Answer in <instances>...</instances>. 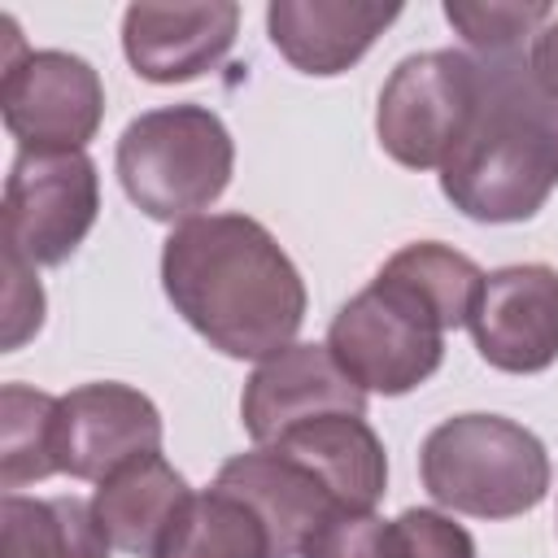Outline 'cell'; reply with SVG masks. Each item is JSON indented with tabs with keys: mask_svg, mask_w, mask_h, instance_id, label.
<instances>
[{
	"mask_svg": "<svg viewBox=\"0 0 558 558\" xmlns=\"http://www.w3.org/2000/svg\"><path fill=\"white\" fill-rule=\"evenodd\" d=\"M44 327V288L35 279V266L4 244V353L22 349Z\"/></svg>",
	"mask_w": 558,
	"mask_h": 558,
	"instance_id": "7402d4cb",
	"label": "cell"
},
{
	"mask_svg": "<svg viewBox=\"0 0 558 558\" xmlns=\"http://www.w3.org/2000/svg\"><path fill=\"white\" fill-rule=\"evenodd\" d=\"M100 174L87 153H17L4 179V244L61 266L96 227Z\"/></svg>",
	"mask_w": 558,
	"mask_h": 558,
	"instance_id": "ba28073f",
	"label": "cell"
},
{
	"mask_svg": "<svg viewBox=\"0 0 558 558\" xmlns=\"http://www.w3.org/2000/svg\"><path fill=\"white\" fill-rule=\"evenodd\" d=\"M113 166L140 214L153 222H187L227 192L235 144L214 109L161 105L126 122Z\"/></svg>",
	"mask_w": 558,
	"mask_h": 558,
	"instance_id": "5b68a950",
	"label": "cell"
},
{
	"mask_svg": "<svg viewBox=\"0 0 558 558\" xmlns=\"http://www.w3.org/2000/svg\"><path fill=\"white\" fill-rule=\"evenodd\" d=\"M153 558H275L262 514L227 488L192 493Z\"/></svg>",
	"mask_w": 558,
	"mask_h": 558,
	"instance_id": "ac0fdd59",
	"label": "cell"
},
{
	"mask_svg": "<svg viewBox=\"0 0 558 558\" xmlns=\"http://www.w3.org/2000/svg\"><path fill=\"white\" fill-rule=\"evenodd\" d=\"M283 453L305 462L340 501V510H375L388 484V458L384 440L362 414H318L310 423H296L279 440Z\"/></svg>",
	"mask_w": 558,
	"mask_h": 558,
	"instance_id": "9a60e30c",
	"label": "cell"
},
{
	"mask_svg": "<svg viewBox=\"0 0 558 558\" xmlns=\"http://www.w3.org/2000/svg\"><path fill=\"white\" fill-rule=\"evenodd\" d=\"M301 558H405L397 519L375 510H336L301 549Z\"/></svg>",
	"mask_w": 558,
	"mask_h": 558,
	"instance_id": "44dd1931",
	"label": "cell"
},
{
	"mask_svg": "<svg viewBox=\"0 0 558 558\" xmlns=\"http://www.w3.org/2000/svg\"><path fill=\"white\" fill-rule=\"evenodd\" d=\"M0 78V113L22 153H83L105 118V87L92 61L61 48H26L13 17Z\"/></svg>",
	"mask_w": 558,
	"mask_h": 558,
	"instance_id": "52a82bcc",
	"label": "cell"
},
{
	"mask_svg": "<svg viewBox=\"0 0 558 558\" xmlns=\"http://www.w3.org/2000/svg\"><path fill=\"white\" fill-rule=\"evenodd\" d=\"M418 475L436 506L471 519H514L545 501L554 466L545 445L501 414H453L427 432Z\"/></svg>",
	"mask_w": 558,
	"mask_h": 558,
	"instance_id": "277c9868",
	"label": "cell"
},
{
	"mask_svg": "<svg viewBox=\"0 0 558 558\" xmlns=\"http://www.w3.org/2000/svg\"><path fill=\"white\" fill-rule=\"evenodd\" d=\"M480 283L484 270L466 253L436 240L405 244L336 310L327 349L362 392H414L440 371L445 331L466 327Z\"/></svg>",
	"mask_w": 558,
	"mask_h": 558,
	"instance_id": "7a4b0ae2",
	"label": "cell"
},
{
	"mask_svg": "<svg viewBox=\"0 0 558 558\" xmlns=\"http://www.w3.org/2000/svg\"><path fill=\"white\" fill-rule=\"evenodd\" d=\"M240 31V4H131L122 13V52L148 83H187L214 70Z\"/></svg>",
	"mask_w": 558,
	"mask_h": 558,
	"instance_id": "7c38bea8",
	"label": "cell"
},
{
	"mask_svg": "<svg viewBox=\"0 0 558 558\" xmlns=\"http://www.w3.org/2000/svg\"><path fill=\"white\" fill-rule=\"evenodd\" d=\"M214 484L235 493L262 514L275 541V558H301L305 541L340 510L331 488L279 445H257L248 453L227 458Z\"/></svg>",
	"mask_w": 558,
	"mask_h": 558,
	"instance_id": "4fadbf2b",
	"label": "cell"
},
{
	"mask_svg": "<svg viewBox=\"0 0 558 558\" xmlns=\"http://www.w3.org/2000/svg\"><path fill=\"white\" fill-rule=\"evenodd\" d=\"M174 314L227 357L266 362L305 323V283L279 240L248 214H201L161 244Z\"/></svg>",
	"mask_w": 558,
	"mask_h": 558,
	"instance_id": "6da1fadb",
	"label": "cell"
},
{
	"mask_svg": "<svg viewBox=\"0 0 558 558\" xmlns=\"http://www.w3.org/2000/svg\"><path fill=\"white\" fill-rule=\"evenodd\" d=\"M318 414H366V392L340 371L327 344H288L244 379L240 418L253 445H270Z\"/></svg>",
	"mask_w": 558,
	"mask_h": 558,
	"instance_id": "8fae6325",
	"label": "cell"
},
{
	"mask_svg": "<svg viewBox=\"0 0 558 558\" xmlns=\"http://www.w3.org/2000/svg\"><path fill=\"white\" fill-rule=\"evenodd\" d=\"M527 74H532V83L558 105V13L532 35V48H527Z\"/></svg>",
	"mask_w": 558,
	"mask_h": 558,
	"instance_id": "cb8c5ba5",
	"label": "cell"
},
{
	"mask_svg": "<svg viewBox=\"0 0 558 558\" xmlns=\"http://www.w3.org/2000/svg\"><path fill=\"white\" fill-rule=\"evenodd\" d=\"M397 532H401L405 558H475L471 532L440 510L410 506L397 514Z\"/></svg>",
	"mask_w": 558,
	"mask_h": 558,
	"instance_id": "603a6c76",
	"label": "cell"
},
{
	"mask_svg": "<svg viewBox=\"0 0 558 558\" xmlns=\"http://www.w3.org/2000/svg\"><path fill=\"white\" fill-rule=\"evenodd\" d=\"M144 453H161V414L140 388L100 379L61 397L57 466L65 475L100 484Z\"/></svg>",
	"mask_w": 558,
	"mask_h": 558,
	"instance_id": "30bf717a",
	"label": "cell"
},
{
	"mask_svg": "<svg viewBox=\"0 0 558 558\" xmlns=\"http://www.w3.org/2000/svg\"><path fill=\"white\" fill-rule=\"evenodd\" d=\"M187 497H192L187 480L161 453H144L118 466L109 480H100L92 497V514L113 549L153 558Z\"/></svg>",
	"mask_w": 558,
	"mask_h": 558,
	"instance_id": "2e32d148",
	"label": "cell"
},
{
	"mask_svg": "<svg viewBox=\"0 0 558 558\" xmlns=\"http://www.w3.org/2000/svg\"><path fill=\"white\" fill-rule=\"evenodd\" d=\"M475 96L480 61L462 48H436L397 61L375 109L384 153L405 170H440L471 122Z\"/></svg>",
	"mask_w": 558,
	"mask_h": 558,
	"instance_id": "8992f818",
	"label": "cell"
},
{
	"mask_svg": "<svg viewBox=\"0 0 558 558\" xmlns=\"http://www.w3.org/2000/svg\"><path fill=\"white\" fill-rule=\"evenodd\" d=\"M554 17L545 0H445V22L475 57H519V48Z\"/></svg>",
	"mask_w": 558,
	"mask_h": 558,
	"instance_id": "ffe728a7",
	"label": "cell"
},
{
	"mask_svg": "<svg viewBox=\"0 0 558 558\" xmlns=\"http://www.w3.org/2000/svg\"><path fill=\"white\" fill-rule=\"evenodd\" d=\"M57 405L61 397L4 384L0 388V484L13 493L22 484L57 475Z\"/></svg>",
	"mask_w": 558,
	"mask_h": 558,
	"instance_id": "d6986e66",
	"label": "cell"
},
{
	"mask_svg": "<svg viewBox=\"0 0 558 558\" xmlns=\"http://www.w3.org/2000/svg\"><path fill=\"white\" fill-rule=\"evenodd\" d=\"M475 61L480 96L440 166V192L471 222H523L558 187V105L532 83L523 52Z\"/></svg>",
	"mask_w": 558,
	"mask_h": 558,
	"instance_id": "3957f363",
	"label": "cell"
},
{
	"mask_svg": "<svg viewBox=\"0 0 558 558\" xmlns=\"http://www.w3.org/2000/svg\"><path fill=\"white\" fill-rule=\"evenodd\" d=\"M397 17L401 4L379 0H275L266 9V31L292 70L331 78L357 65Z\"/></svg>",
	"mask_w": 558,
	"mask_h": 558,
	"instance_id": "5bb4252c",
	"label": "cell"
},
{
	"mask_svg": "<svg viewBox=\"0 0 558 558\" xmlns=\"http://www.w3.org/2000/svg\"><path fill=\"white\" fill-rule=\"evenodd\" d=\"M471 340L480 357L506 375H536L558 362V270L545 262L501 266L484 275L471 305Z\"/></svg>",
	"mask_w": 558,
	"mask_h": 558,
	"instance_id": "9c48e42d",
	"label": "cell"
},
{
	"mask_svg": "<svg viewBox=\"0 0 558 558\" xmlns=\"http://www.w3.org/2000/svg\"><path fill=\"white\" fill-rule=\"evenodd\" d=\"M92 501L78 497H22L0 501V558H109Z\"/></svg>",
	"mask_w": 558,
	"mask_h": 558,
	"instance_id": "e0dca14e",
	"label": "cell"
}]
</instances>
